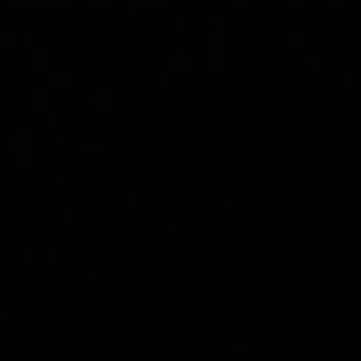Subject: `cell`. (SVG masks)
<instances>
[{"label": "cell", "instance_id": "cell-2", "mask_svg": "<svg viewBox=\"0 0 361 361\" xmlns=\"http://www.w3.org/2000/svg\"><path fill=\"white\" fill-rule=\"evenodd\" d=\"M347 91H351V72H347Z\"/></svg>", "mask_w": 361, "mask_h": 361}, {"label": "cell", "instance_id": "cell-1", "mask_svg": "<svg viewBox=\"0 0 361 361\" xmlns=\"http://www.w3.org/2000/svg\"><path fill=\"white\" fill-rule=\"evenodd\" d=\"M317 66H319V54L312 52V54H310V61H307V69H310V72H317Z\"/></svg>", "mask_w": 361, "mask_h": 361}]
</instances>
